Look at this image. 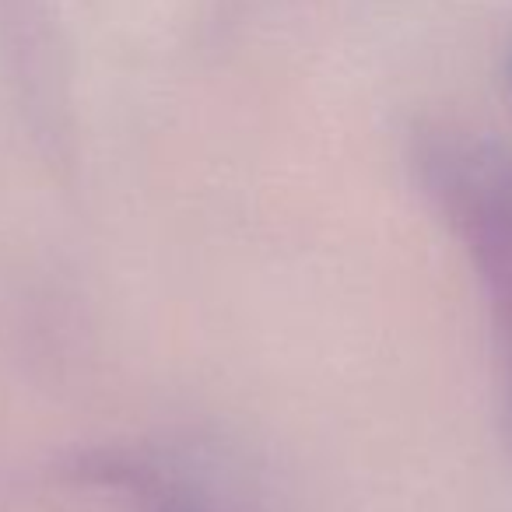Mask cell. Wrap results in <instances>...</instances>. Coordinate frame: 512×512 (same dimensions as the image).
Wrapping results in <instances>:
<instances>
[{"label":"cell","mask_w":512,"mask_h":512,"mask_svg":"<svg viewBox=\"0 0 512 512\" xmlns=\"http://www.w3.org/2000/svg\"><path fill=\"white\" fill-rule=\"evenodd\" d=\"M421 186L463 242L491 316L505 435L512 442V158L460 127H432L414 144Z\"/></svg>","instance_id":"1"}]
</instances>
